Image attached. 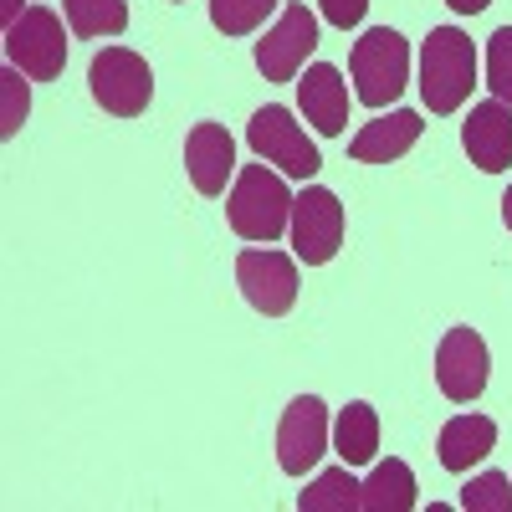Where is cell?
Returning <instances> with one entry per match:
<instances>
[{"mask_svg":"<svg viewBox=\"0 0 512 512\" xmlns=\"http://www.w3.org/2000/svg\"><path fill=\"white\" fill-rule=\"evenodd\" d=\"M477 88V47L461 26H436L420 41V103L431 113H456Z\"/></svg>","mask_w":512,"mask_h":512,"instance_id":"6da1fadb","label":"cell"},{"mask_svg":"<svg viewBox=\"0 0 512 512\" xmlns=\"http://www.w3.org/2000/svg\"><path fill=\"white\" fill-rule=\"evenodd\" d=\"M226 221L241 241H277L292 226V190L282 175H272L267 159L262 164H246L236 175V190L226 200Z\"/></svg>","mask_w":512,"mask_h":512,"instance_id":"7a4b0ae2","label":"cell"},{"mask_svg":"<svg viewBox=\"0 0 512 512\" xmlns=\"http://www.w3.org/2000/svg\"><path fill=\"white\" fill-rule=\"evenodd\" d=\"M349 72H354V98L364 108H390L405 82H410V41L390 26H374L354 41V57H349Z\"/></svg>","mask_w":512,"mask_h":512,"instance_id":"3957f363","label":"cell"},{"mask_svg":"<svg viewBox=\"0 0 512 512\" xmlns=\"http://www.w3.org/2000/svg\"><path fill=\"white\" fill-rule=\"evenodd\" d=\"M246 144H251L256 159L277 164L287 180H313L318 169H323L318 144L308 139V128L297 123L287 108H262V113H251V123H246Z\"/></svg>","mask_w":512,"mask_h":512,"instance_id":"277c9868","label":"cell"},{"mask_svg":"<svg viewBox=\"0 0 512 512\" xmlns=\"http://www.w3.org/2000/svg\"><path fill=\"white\" fill-rule=\"evenodd\" d=\"M88 88H93V103L113 118H139L154 98V72L139 52L128 47H103L88 67Z\"/></svg>","mask_w":512,"mask_h":512,"instance_id":"5b68a950","label":"cell"},{"mask_svg":"<svg viewBox=\"0 0 512 512\" xmlns=\"http://www.w3.org/2000/svg\"><path fill=\"white\" fill-rule=\"evenodd\" d=\"M6 62L21 67L31 82H57L67 67V31L47 6H26L6 26Z\"/></svg>","mask_w":512,"mask_h":512,"instance_id":"8992f818","label":"cell"},{"mask_svg":"<svg viewBox=\"0 0 512 512\" xmlns=\"http://www.w3.org/2000/svg\"><path fill=\"white\" fill-rule=\"evenodd\" d=\"M292 251H297V262H308V267H323L338 256V246H344V205H338L333 190L323 185H308L303 195L292 200Z\"/></svg>","mask_w":512,"mask_h":512,"instance_id":"52a82bcc","label":"cell"},{"mask_svg":"<svg viewBox=\"0 0 512 512\" xmlns=\"http://www.w3.org/2000/svg\"><path fill=\"white\" fill-rule=\"evenodd\" d=\"M333 431H328V405L318 395H297L287 410H282V425H277V461L287 477H308L313 466L323 461Z\"/></svg>","mask_w":512,"mask_h":512,"instance_id":"ba28073f","label":"cell"},{"mask_svg":"<svg viewBox=\"0 0 512 512\" xmlns=\"http://www.w3.org/2000/svg\"><path fill=\"white\" fill-rule=\"evenodd\" d=\"M236 282H241L246 303L267 318H282L297 303V262L287 251H272V246L267 251H241L236 256Z\"/></svg>","mask_w":512,"mask_h":512,"instance_id":"9c48e42d","label":"cell"},{"mask_svg":"<svg viewBox=\"0 0 512 512\" xmlns=\"http://www.w3.org/2000/svg\"><path fill=\"white\" fill-rule=\"evenodd\" d=\"M313 47H318V16L308 6H287L277 26L256 41V67H262L267 82H292L313 57Z\"/></svg>","mask_w":512,"mask_h":512,"instance_id":"30bf717a","label":"cell"},{"mask_svg":"<svg viewBox=\"0 0 512 512\" xmlns=\"http://www.w3.org/2000/svg\"><path fill=\"white\" fill-rule=\"evenodd\" d=\"M487 344L477 328H451L436 349V384L441 395L456 400V405H472L482 390H487Z\"/></svg>","mask_w":512,"mask_h":512,"instance_id":"8fae6325","label":"cell"},{"mask_svg":"<svg viewBox=\"0 0 512 512\" xmlns=\"http://www.w3.org/2000/svg\"><path fill=\"white\" fill-rule=\"evenodd\" d=\"M185 169L200 195H226V180L236 175V139L226 123H195L185 139Z\"/></svg>","mask_w":512,"mask_h":512,"instance_id":"7c38bea8","label":"cell"},{"mask_svg":"<svg viewBox=\"0 0 512 512\" xmlns=\"http://www.w3.org/2000/svg\"><path fill=\"white\" fill-rule=\"evenodd\" d=\"M461 144H466V154H472L477 169L502 175V169L512 164V108L497 103V98L477 103L461 123Z\"/></svg>","mask_w":512,"mask_h":512,"instance_id":"4fadbf2b","label":"cell"},{"mask_svg":"<svg viewBox=\"0 0 512 512\" xmlns=\"http://www.w3.org/2000/svg\"><path fill=\"white\" fill-rule=\"evenodd\" d=\"M297 103H303L308 123L323 139H338L349 128V82L328 62H313L303 77H297Z\"/></svg>","mask_w":512,"mask_h":512,"instance_id":"5bb4252c","label":"cell"},{"mask_svg":"<svg viewBox=\"0 0 512 512\" xmlns=\"http://www.w3.org/2000/svg\"><path fill=\"white\" fill-rule=\"evenodd\" d=\"M420 113L415 108H395L390 118H374V123H364L359 134L349 139V159H359V164H390V159H405L410 149H415V139H420Z\"/></svg>","mask_w":512,"mask_h":512,"instance_id":"9a60e30c","label":"cell"},{"mask_svg":"<svg viewBox=\"0 0 512 512\" xmlns=\"http://www.w3.org/2000/svg\"><path fill=\"white\" fill-rule=\"evenodd\" d=\"M492 446H497V425L487 415H456V420H446L441 441H436L446 472H472L482 456H492Z\"/></svg>","mask_w":512,"mask_h":512,"instance_id":"2e32d148","label":"cell"},{"mask_svg":"<svg viewBox=\"0 0 512 512\" xmlns=\"http://www.w3.org/2000/svg\"><path fill=\"white\" fill-rule=\"evenodd\" d=\"M333 451H338L344 466H369L379 456V415H374V405L354 400V405L338 410V420H333Z\"/></svg>","mask_w":512,"mask_h":512,"instance_id":"e0dca14e","label":"cell"},{"mask_svg":"<svg viewBox=\"0 0 512 512\" xmlns=\"http://www.w3.org/2000/svg\"><path fill=\"white\" fill-rule=\"evenodd\" d=\"M410 507H415V472L400 456L379 461L359 492V512H410Z\"/></svg>","mask_w":512,"mask_h":512,"instance_id":"ac0fdd59","label":"cell"},{"mask_svg":"<svg viewBox=\"0 0 512 512\" xmlns=\"http://www.w3.org/2000/svg\"><path fill=\"white\" fill-rule=\"evenodd\" d=\"M359 492L364 482H354V466H328L308 492H297V512H359Z\"/></svg>","mask_w":512,"mask_h":512,"instance_id":"d6986e66","label":"cell"},{"mask_svg":"<svg viewBox=\"0 0 512 512\" xmlns=\"http://www.w3.org/2000/svg\"><path fill=\"white\" fill-rule=\"evenodd\" d=\"M67 21L77 36H118L128 26V0H67Z\"/></svg>","mask_w":512,"mask_h":512,"instance_id":"ffe728a7","label":"cell"},{"mask_svg":"<svg viewBox=\"0 0 512 512\" xmlns=\"http://www.w3.org/2000/svg\"><path fill=\"white\" fill-rule=\"evenodd\" d=\"M282 0H210V26L226 36H251Z\"/></svg>","mask_w":512,"mask_h":512,"instance_id":"44dd1931","label":"cell"},{"mask_svg":"<svg viewBox=\"0 0 512 512\" xmlns=\"http://www.w3.org/2000/svg\"><path fill=\"white\" fill-rule=\"evenodd\" d=\"M26 72L21 67H6L0 72V139H16L21 134V123L31 113V93H26Z\"/></svg>","mask_w":512,"mask_h":512,"instance_id":"7402d4cb","label":"cell"},{"mask_svg":"<svg viewBox=\"0 0 512 512\" xmlns=\"http://www.w3.org/2000/svg\"><path fill=\"white\" fill-rule=\"evenodd\" d=\"M461 512H512V482L502 472H482L461 487Z\"/></svg>","mask_w":512,"mask_h":512,"instance_id":"603a6c76","label":"cell"},{"mask_svg":"<svg viewBox=\"0 0 512 512\" xmlns=\"http://www.w3.org/2000/svg\"><path fill=\"white\" fill-rule=\"evenodd\" d=\"M487 88L497 103L512 108V26L492 31V41H487Z\"/></svg>","mask_w":512,"mask_h":512,"instance_id":"cb8c5ba5","label":"cell"},{"mask_svg":"<svg viewBox=\"0 0 512 512\" xmlns=\"http://www.w3.org/2000/svg\"><path fill=\"white\" fill-rule=\"evenodd\" d=\"M318 11H323V21H328V26L349 31V26H359V21H364L369 0H318Z\"/></svg>","mask_w":512,"mask_h":512,"instance_id":"d4e9b609","label":"cell"},{"mask_svg":"<svg viewBox=\"0 0 512 512\" xmlns=\"http://www.w3.org/2000/svg\"><path fill=\"white\" fill-rule=\"evenodd\" d=\"M446 6L456 11V16H477V11H487L492 0H446Z\"/></svg>","mask_w":512,"mask_h":512,"instance_id":"484cf974","label":"cell"},{"mask_svg":"<svg viewBox=\"0 0 512 512\" xmlns=\"http://www.w3.org/2000/svg\"><path fill=\"white\" fill-rule=\"evenodd\" d=\"M21 16V0H0V26H11Z\"/></svg>","mask_w":512,"mask_h":512,"instance_id":"4316f807","label":"cell"},{"mask_svg":"<svg viewBox=\"0 0 512 512\" xmlns=\"http://www.w3.org/2000/svg\"><path fill=\"white\" fill-rule=\"evenodd\" d=\"M502 221H507V231H512V190L502 195Z\"/></svg>","mask_w":512,"mask_h":512,"instance_id":"83f0119b","label":"cell"}]
</instances>
